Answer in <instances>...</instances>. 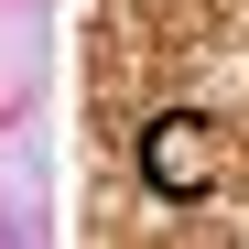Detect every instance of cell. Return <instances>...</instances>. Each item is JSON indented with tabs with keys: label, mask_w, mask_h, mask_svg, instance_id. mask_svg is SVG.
<instances>
[{
	"label": "cell",
	"mask_w": 249,
	"mask_h": 249,
	"mask_svg": "<svg viewBox=\"0 0 249 249\" xmlns=\"http://www.w3.org/2000/svg\"><path fill=\"white\" fill-rule=\"evenodd\" d=\"M184 119H162V141H152V184H206V162H195V141H174Z\"/></svg>",
	"instance_id": "6da1fadb"
},
{
	"label": "cell",
	"mask_w": 249,
	"mask_h": 249,
	"mask_svg": "<svg viewBox=\"0 0 249 249\" xmlns=\"http://www.w3.org/2000/svg\"><path fill=\"white\" fill-rule=\"evenodd\" d=\"M0 238H11V217H0Z\"/></svg>",
	"instance_id": "7a4b0ae2"
}]
</instances>
